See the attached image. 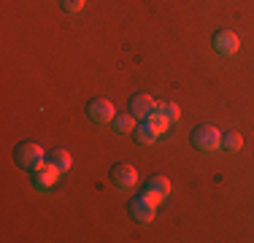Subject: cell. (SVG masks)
<instances>
[{"instance_id": "cell-1", "label": "cell", "mask_w": 254, "mask_h": 243, "mask_svg": "<svg viewBox=\"0 0 254 243\" xmlns=\"http://www.w3.org/2000/svg\"><path fill=\"white\" fill-rule=\"evenodd\" d=\"M14 162H16V168H22L25 173H35L38 168L46 165V151L35 141H22V143L14 146Z\"/></svg>"}, {"instance_id": "cell-2", "label": "cell", "mask_w": 254, "mask_h": 243, "mask_svg": "<svg viewBox=\"0 0 254 243\" xmlns=\"http://www.w3.org/2000/svg\"><path fill=\"white\" fill-rule=\"evenodd\" d=\"M190 141H192V146H195V151H200V154H211V151H219L222 132L216 130L214 124H197L195 130H192Z\"/></svg>"}, {"instance_id": "cell-3", "label": "cell", "mask_w": 254, "mask_h": 243, "mask_svg": "<svg viewBox=\"0 0 254 243\" xmlns=\"http://www.w3.org/2000/svg\"><path fill=\"white\" fill-rule=\"evenodd\" d=\"M127 214H130V219L138 222V224H152L154 214H157V205L149 203V200L143 197V192H141V194H135V197L127 200Z\"/></svg>"}, {"instance_id": "cell-4", "label": "cell", "mask_w": 254, "mask_h": 243, "mask_svg": "<svg viewBox=\"0 0 254 243\" xmlns=\"http://www.w3.org/2000/svg\"><path fill=\"white\" fill-rule=\"evenodd\" d=\"M84 111H87V117L92 119L95 124H108V122L117 117V108H114V103L108 100V97H92Z\"/></svg>"}, {"instance_id": "cell-5", "label": "cell", "mask_w": 254, "mask_h": 243, "mask_svg": "<svg viewBox=\"0 0 254 243\" xmlns=\"http://www.w3.org/2000/svg\"><path fill=\"white\" fill-rule=\"evenodd\" d=\"M108 176H111V184L122 192L132 189V186L138 184V170H135V165H130V162H117Z\"/></svg>"}, {"instance_id": "cell-6", "label": "cell", "mask_w": 254, "mask_h": 243, "mask_svg": "<svg viewBox=\"0 0 254 243\" xmlns=\"http://www.w3.org/2000/svg\"><path fill=\"white\" fill-rule=\"evenodd\" d=\"M211 46H214V52L222 54V57H233L241 49V38L233 30H216L214 38H211Z\"/></svg>"}, {"instance_id": "cell-7", "label": "cell", "mask_w": 254, "mask_h": 243, "mask_svg": "<svg viewBox=\"0 0 254 243\" xmlns=\"http://www.w3.org/2000/svg\"><path fill=\"white\" fill-rule=\"evenodd\" d=\"M127 111L135 119H146L152 111H157V100L149 92H135L130 97V103H127Z\"/></svg>"}, {"instance_id": "cell-8", "label": "cell", "mask_w": 254, "mask_h": 243, "mask_svg": "<svg viewBox=\"0 0 254 243\" xmlns=\"http://www.w3.org/2000/svg\"><path fill=\"white\" fill-rule=\"evenodd\" d=\"M60 176H63V170L54 168L52 162H46L44 168H38V170L33 173V186H35L38 192H49L52 186L60 181Z\"/></svg>"}, {"instance_id": "cell-9", "label": "cell", "mask_w": 254, "mask_h": 243, "mask_svg": "<svg viewBox=\"0 0 254 243\" xmlns=\"http://www.w3.org/2000/svg\"><path fill=\"white\" fill-rule=\"evenodd\" d=\"M143 189H149V192H154V194H160L162 200H168L171 197V179L168 176H162V173H154V176H149V181H146V186Z\"/></svg>"}, {"instance_id": "cell-10", "label": "cell", "mask_w": 254, "mask_h": 243, "mask_svg": "<svg viewBox=\"0 0 254 243\" xmlns=\"http://www.w3.org/2000/svg\"><path fill=\"white\" fill-rule=\"evenodd\" d=\"M130 135L135 138V143H141V146H149V143H154L157 138H160V132H157L154 127L146 122V119H141V122L135 124V130L130 132Z\"/></svg>"}, {"instance_id": "cell-11", "label": "cell", "mask_w": 254, "mask_h": 243, "mask_svg": "<svg viewBox=\"0 0 254 243\" xmlns=\"http://www.w3.org/2000/svg\"><path fill=\"white\" fill-rule=\"evenodd\" d=\"M241 149H244V138H241L238 130L222 132V146H219V151H225V154H238Z\"/></svg>"}, {"instance_id": "cell-12", "label": "cell", "mask_w": 254, "mask_h": 243, "mask_svg": "<svg viewBox=\"0 0 254 243\" xmlns=\"http://www.w3.org/2000/svg\"><path fill=\"white\" fill-rule=\"evenodd\" d=\"M135 124H138V119L132 117L130 111H127V114H117V117L111 119V127H114V132H117V135L132 132V130H135Z\"/></svg>"}, {"instance_id": "cell-13", "label": "cell", "mask_w": 254, "mask_h": 243, "mask_svg": "<svg viewBox=\"0 0 254 243\" xmlns=\"http://www.w3.org/2000/svg\"><path fill=\"white\" fill-rule=\"evenodd\" d=\"M46 162H52L54 168H60L63 173H68L70 165H73V160H70V154L65 149H52V151H46Z\"/></svg>"}, {"instance_id": "cell-14", "label": "cell", "mask_w": 254, "mask_h": 243, "mask_svg": "<svg viewBox=\"0 0 254 243\" xmlns=\"http://www.w3.org/2000/svg\"><path fill=\"white\" fill-rule=\"evenodd\" d=\"M146 122H149V124L154 127L157 132H160V135H162V132H168V127L173 124V122L168 119L165 114H160V111H152V114H149V117H146Z\"/></svg>"}, {"instance_id": "cell-15", "label": "cell", "mask_w": 254, "mask_h": 243, "mask_svg": "<svg viewBox=\"0 0 254 243\" xmlns=\"http://www.w3.org/2000/svg\"><path fill=\"white\" fill-rule=\"evenodd\" d=\"M157 111H160V114H165V117L171 119L173 124H176L179 117H181V111H179V106H176V103H157Z\"/></svg>"}, {"instance_id": "cell-16", "label": "cell", "mask_w": 254, "mask_h": 243, "mask_svg": "<svg viewBox=\"0 0 254 243\" xmlns=\"http://www.w3.org/2000/svg\"><path fill=\"white\" fill-rule=\"evenodd\" d=\"M60 5H63L68 14H78V11L87 5V0H60Z\"/></svg>"}, {"instance_id": "cell-17", "label": "cell", "mask_w": 254, "mask_h": 243, "mask_svg": "<svg viewBox=\"0 0 254 243\" xmlns=\"http://www.w3.org/2000/svg\"><path fill=\"white\" fill-rule=\"evenodd\" d=\"M143 197L149 200V203H154V205H160V203H165V200L160 197V194H154V192H149V189H143Z\"/></svg>"}]
</instances>
